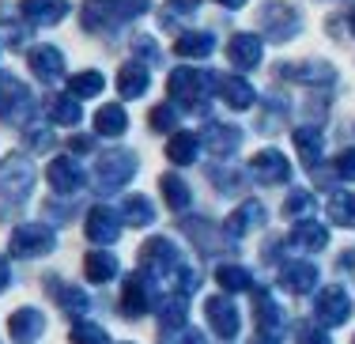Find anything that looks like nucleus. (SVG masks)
I'll list each match as a JSON object with an SVG mask.
<instances>
[{
	"label": "nucleus",
	"instance_id": "6e6552de",
	"mask_svg": "<svg viewBox=\"0 0 355 344\" xmlns=\"http://www.w3.org/2000/svg\"><path fill=\"white\" fill-rule=\"evenodd\" d=\"M200 144H205L212 155H231L234 148L242 144V129L223 125V121H208L205 132H200Z\"/></svg>",
	"mask_w": 355,
	"mask_h": 344
},
{
	"label": "nucleus",
	"instance_id": "f257e3e1",
	"mask_svg": "<svg viewBox=\"0 0 355 344\" xmlns=\"http://www.w3.org/2000/svg\"><path fill=\"white\" fill-rule=\"evenodd\" d=\"M166 87H171V95L182 103V110H189V114H205L208 103H212V95H216L212 72H200V69H178Z\"/></svg>",
	"mask_w": 355,
	"mask_h": 344
},
{
	"label": "nucleus",
	"instance_id": "473e14b6",
	"mask_svg": "<svg viewBox=\"0 0 355 344\" xmlns=\"http://www.w3.org/2000/svg\"><path fill=\"white\" fill-rule=\"evenodd\" d=\"M163 344H205V337H200L197 329H178L174 337H166Z\"/></svg>",
	"mask_w": 355,
	"mask_h": 344
},
{
	"label": "nucleus",
	"instance_id": "b1692460",
	"mask_svg": "<svg viewBox=\"0 0 355 344\" xmlns=\"http://www.w3.org/2000/svg\"><path fill=\"white\" fill-rule=\"evenodd\" d=\"M125 121H129V117H125L121 106H106V110H98V117H95V129L103 132V137H117V132L125 129Z\"/></svg>",
	"mask_w": 355,
	"mask_h": 344
},
{
	"label": "nucleus",
	"instance_id": "a878e982",
	"mask_svg": "<svg viewBox=\"0 0 355 344\" xmlns=\"http://www.w3.org/2000/svg\"><path fill=\"white\" fill-rule=\"evenodd\" d=\"M314 212V197H310V193H302V189H295L291 197H287V205H284V216H310Z\"/></svg>",
	"mask_w": 355,
	"mask_h": 344
},
{
	"label": "nucleus",
	"instance_id": "6ab92c4d",
	"mask_svg": "<svg viewBox=\"0 0 355 344\" xmlns=\"http://www.w3.org/2000/svg\"><path fill=\"white\" fill-rule=\"evenodd\" d=\"M148 69L144 64H129V69H121V76H117V91H121L125 98H137L144 95V87H148Z\"/></svg>",
	"mask_w": 355,
	"mask_h": 344
},
{
	"label": "nucleus",
	"instance_id": "2f4dec72",
	"mask_svg": "<svg viewBox=\"0 0 355 344\" xmlns=\"http://www.w3.org/2000/svg\"><path fill=\"white\" fill-rule=\"evenodd\" d=\"M53 117H57V121H76V117H80V110H76L69 98H57V103H53Z\"/></svg>",
	"mask_w": 355,
	"mask_h": 344
},
{
	"label": "nucleus",
	"instance_id": "f8f14e48",
	"mask_svg": "<svg viewBox=\"0 0 355 344\" xmlns=\"http://www.w3.org/2000/svg\"><path fill=\"white\" fill-rule=\"evenodd\" d=\"M174 49H178V57H212L216 35L212 31H182Z\"/></svg>",
	"mask_w": 355,
	"mask_h": 344
},
{
	"label": "nucleus",
	"instance_id": "2eb2a0df",
	"mask_svg": "<svg viewBox=\"0 0 355 344\" xmlns=\"http://www.w3.org/2000/svg\"><path fill=\"white\" fill-rule=\"evenodd\" d=\"M261 220H265V208H261L257 200H246V205L227 220V231H231V234H246L250 227H261Z\"/></svg>",
	"mask_w": 355,
	"mask_h": 344
},
{
	"label": "nucleus",
	"instance_id": "0eeeda50",
	"mask_svg": "<svg viewBox=\"0 0 355 344\" xmlns=\"http://www.w3.org/2000/svg\"><path fill=\"white\" fill-rule=\"evenodd\" d=\"M314 310L325 325H340V322H348V314H352V299L344 288H321Z\"/></svg>",
	"mask_w": 355,
	"mask_h": 344
},
{
	"label": "nucleus",
	"instance_id": "4468645a",
	"mask_svg": "<svg viewBox=\"0 0 355 344\" xmlns=\"http://www.w3.org/2000/svg\"><path fill=\"white\" fill-rule=\"evenodd\" d=\"M23 12H27L31 23H57L64 19L69 4L64 0H23Z\"/></svg>",
	"mask_w": 355,
	"mask_h": 344
},
{
	"label": "nucleus",
	"instance_id": "7ed1b4c3",
	"mask_svg": "<svg viewBox=\"0 0 355 344\" xmlns=\"http://www.w3.org/2000/svg\"><path fill=\"white\" fill-rule=\"evenodd\" d=\"M250 178L261 182V186H284L291 178V163L276 152V148H265L250 159Z\"/></svg>",
	"mask_w": 355,
	"mask_h": 344
},
{
	"label": "nucleus",
	"instance_id": "4be33fe9",
	"mask_svg": "<svg viewBox=\"0 0 355 344\" xmlns=\"http://www.w3.org/2000/svg\"><path fill=\"white\" fill-rule=\"evenodd\" d=\"M329 216L340 227H355V193H333L329 197Z\"/></svg>",
	"mask_w": 355,
	"mask_h": 344
},
{
	"label": "nucleus",
	"instance_id": "dca6fc26",
	"mask_svg": "<svg viewBox=\"0 0 355 344\" xmlns=\"http://www.w3.org/2000/svg\"><path fill=\"white\" fill-rule=\"evenodd\" d=\"M166 155L174 159V163H193V159L200 155V137L197 132H178V137L171 140V144H166Z\"/></svg>",
	"mask_w": 355,
	"mask_h": 344
},
{
	"label": "nucleus",
	"instance_id": "e433bc0d",
	"mask_svg": "<svg viewBox=\"0 0 355 344\" xmlns=\"http://www.w3.org/2000/svg\"><path fill=\"white\" fill-rule=\"evenodd\" d=\"M352 31H355V12H352Z\"/></svg>",
	"mask_w": 355,
	"mask_h": 344
},
{
	"label": "nucleus",
	"instance_id": "f704fd0d",
	"mask_svg": "<svg viewBox=\"0 0 355 344\" xmlns=\"http://www.w3.org/2000/svg\"><path fill=\"white\" fill-rule=\"evenodd\" d=\"M216 4H223V8H242L246 0H216Z\"/></svg>",
	"mask_w": 355,
	"mask_h": 344
},
{
	"label": "nucleus",
	"instance_id": "ddd939ff",
	"mask_svg": "<svg viewBox=\"0 0 355 344\" xmlns=\"http://www.w3.org/2000/svg\"><path fill=\"white\" fill-rule=\"evenodd\" d=\"M257 325H261L265 337H276V333L284 329V310L268 291H257Z\"/></svg>",
	"mask_w": 355,
	"mask_h": 344
},
{
	"label": "nucleus",
	"instance_id": "9d476101",
	"mask_svg": "<svg viewBox=\"0 0 355 344\" xmlns=\"http://www.w3.org/2000/svg\"><path fill=\"white\" fill-rule=\"evenodd\" d=\"M318 280V268L314 261H302V257H295V261H287L280 268V288L295 291V295H302V291H310Z\"/></svg>",
	"mask_w": 355,
	"mask_h": 344
},
{
	"label": "nucleus",
	"instance_id": "393cba45",
	"mask_svg": "<svg viewBox=\"0 0 355 344\" xmlns=\"http://www.w3.org/2000/svg\"><path fill=\"white\" fill-rule=\"evenodd\" d=\"M163 193H166V200H171V208H178V212L189 208V186H185L178 174H166L163 178Z\"/></svg>",
	"mask_w": 355,
	"mask_h": 344
},
{
	"label": "nucleus",
	"instance_id": "c756f323",
	"mask_svg": "<svg viewBox=\"0 0 355 344\" xmlns=\"http://www.w3.org/2000/svg\"><path fill=\"white\" fill-rule=\"evenodd\" d=\"M125 212H129L132 223H148L151 220V205H148V200H140V197H132L129 205H125Z\"/></svg>",
	"mask_w": 355,
	"mask_h": 344
},
{
	"label": "nucleus",
	"instance_id": "72a5a7b5",
	"mask_svg": "<svg viewBox=\"0 0 355 344\" xmlns=\"http://www.w3.org/2000/svg\"><path fill=\"white\" fill-rule=\"evenodd\" d=\"M299 344H329V337L321 329H314V325H302V329H299Z\"/></svg>",
	"mask_w": 355,
	"mask_h": 344
},
{
	"label": "nucleus",
	"instance_id": "39448f33",
	"mask_svg": "<svg viewBox=\"0 0 355 344\" xmlns=\"http://www.w3.org/2000/svg\"><path fill=\"white\" fill-rule=\"evenodd\" d=\"M212 80H216V95L223 98L231 110H250L253 98H257V91H253L242 76H231V72H212Z\"/></svg>",
	"mask_w": 355,
	"mask_h": 344
},
{
	"label": "nucleus",
	"instance_id": "423d86ee",
	"mask_svg": "<svg viewBox=\"0 0 355 344\" xmlns=\"http://www.w3.org/2000/svg\"><path fill=\"white\" fill-rule=\"evenodd\" d=\"M280 76L306 83V87H329L336 80V69L325 61H299V64H280Z\"/></svg>",
	"mask_w": 355,
	"mask_h": 344
},
{
	"label": "nucleus",
	"instance_id": "20e7f679",
	"mask_svg": "<svg viewBox=\"0 0 355 344\" xmlns=\"http://www.w3.org/2000/svg\"><path fill=\"white\" fill-rule=\"evenodd\" d=\"M148 12V0H91L87 4V23L106 15V23H129Z\"/></svg>",
	"mask_w": 355,
	"mask_h": 344
},
{
	"label": "nucleus",
	"instance_id": "c85d7f7f",
	"mask_svg": "<svg viewBox=\"0 0 355 344\" xmlns=\"http://www.w3.org/2000/svg\"><path fill=\"white\" fill-rule=\"evenodd\" d=\"M333 174L344 182H355V148H348V152H340L333 159Z\"/></svg>",
	"mask_w": 355,
	"mask_h": 344
},
{
	"label": "nucleus",
	"instance_id": "bb28decb",
	"mask_svg": "<svg viewBox=\"0 0 355 344\" xmlns=\"http://www.w3.org/2000/svg\"><path fill=\"white\" fill-rule=\"evenodd\" d=\"M151 125H155L159 132H171L174 125H178V110L171 103H163V106H155V110H151Z\"/></svg>",
	"mask_w": 355,
	"mask_h": 344
},
{
	"label": "nucleus",
	"instance_id": "c9c22d12",
	"mask_svg": "<svg viewBox=\"0 0 355 344\" xmlns=\"http://www.w3.org/2000/svg\"><path fill=\"white\" fill-rule=\"evenodd\" d=\"M250 344H276V337H257V341H250Z\"/></svg>",
	"mask_w": 355,
	"mask_h": 344
},
{
	"label": "nucleus",
	"instance_id": "1a4fd4ad",
	"mask_svg": "<svg viewBox=\"0 0 355 344\" xmlns=\"http://www.w3.org/2000/svg\"><path fill=\"white\" fill-rule=\"evenodd\" d=\"M227 57H231L234 69L250 72V69H257V64H261V57H265V46H261L257 35H234L231 46H227Z\"/></svg>",
	"mask_w": 355,
	"mask_h": 344
},
{
	"label": "nucleus",
	"instance_id": "5701e85b",
	"mask_svg": "<svg viewBox=\"0 0 355 344\" xmlns=\"http://www.w3.org/2000/svg\"><path fill=\"white\" fill-rule=\"evenodd\" d=\"M216 280H219V288H227V291H246L253 284V276L242 265H219Z\"/></svg>",
	"mask_w": 355,
	"mask_h": 344
},
{
	"label": "nucleus",
	"instance_id": "cd10ccee",
	"mask_svg": "<svg viewBox=\"0 0 355 344\" xmlns=\"http://www.w3.org/2000/svg\"><path fill=\"white\" fill-rule=\"evenodd\" d=\"M72 91L76 95H98V91H103V76H98V72H80V76L72 80Z\"/></svg>",
	"mask_w": 355,
	"mask_h": 344
},
{
	"label": "nucleus",
	"instance_id": "a211bd4d",
	"mask_svg": "<svg viewBox=\"0 0 355 344\" xmlns=\"http://www.w3.org/2000/svg\"><path fill=\"white\" fill-rule=\"evenodd\" d=\"M291 242H295L299 250H321V246L329 242V231L321 227V223H314V220H302L299 227H295Z\"/></svg>",
	"mask_w": 355,
	"mask_h": 344
},
{
	"label": "nucleus",
	"instance_id": "9b49d317",
	"mask_svg": "<svg viewBox=\"0 0 355 344\" xmlns=\"http://www.w3.org/2000/svg\"><path fill=\"white\" fill-rule=\"evenodd\" d=\"M208 310V322H212V329L219 333V337H234L239 333V310L231 307V299H223V295H216V299H208L205 303Z\"/></svg>",
	"mask_w": 355,
	"mask_h": 344
},
{
	"label": "nucleus",
	"instance_id": "f03ea898",
	"mask_svg": "<svg viewBox=\"0 0 355 344\" xmlns=\"http://www.w3.org/2000/svg\"><path fill=\"white\" fill-rule=\"evenodd\" d=\"M261 31L272 42H291L302 31V15L295 4H284V0H272V4L261 8Z\"/></svg>",
	"mask_w": 355,
	"mask_h": 344
},
{
	"label": "nucleus",
	"instance_id": "aec40b11",
	"mask_svg": "<svg viewBox=\"0 0 355 344\" xmlns=\"http://www.w3.org/2000/svg\"><path fill=\"white\" fill-rule=\"evenodd\" d=\"M295 148H299V155H302V163H306V166H318L325 140H321L318 129H299V132H295Z\"/></svg>",
	"mask_w": 355,
	"mask_h": 344
},
{
	"label": "nucleus",
	"instance_id": "f3484780",
	"mask_svg": "<svg viewBox=\"0 0 355 344\" xmlns=\"http://www.w3.org/2000/svg\"><path fill=\"white\" fill-rule=\"evenodd\" d=\"M193 12H197V0H166L163 12H159V23L171 31H182V23H189Z\"/></svg>",
	"mask_w": 355,
	"mask_h": 344
},
{
	"label": "nucleus",
	"instance_id": "412c9836",
	"mask_svg": "<svg viewBox=\"0 0 355 344\" xmlns=\"http://www.w3.org/2000/svg\"><path fill=\"white\" fill-rule=\"evenodd\" d=\"M31 64H35V72L42 80H53V76H61V53L57 49H49V46H38L35 53H31Z\"/></svg>",
	"mask_w": 355,
	"mask_h": 344
},
{
	"label": "nucleus",
	"instance_id": "7c9ffc66",
	"mask_svg": "<svg viewBox=\"0 0 355 344\" xmlns=\"http://www.w3.org/2000/svg\"><path fill=\"white\" fill-rule=\"evenodd\" d=\"M137 57H144V61H151V64L163 61V53H159L155 38H137Z\"/></svg>",
	"mask_w": 355,
	"mask_h": 344
}]
</instances>
